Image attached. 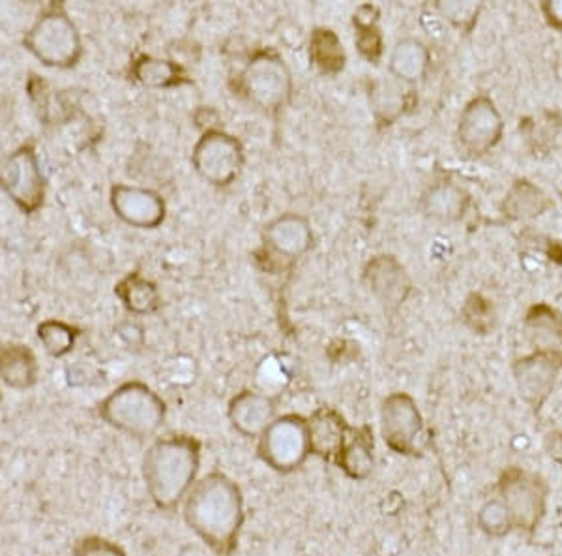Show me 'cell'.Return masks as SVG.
Segmentation results:
<instances>
[{"label": "cell", "instance_id": "cell-1", "mask_svg": "<svg viewBox=\"0 0 562 556\" xmlns=\"http://www.w3.org/2000/svg\"><path fill=\"white\" fill-rule=\"evenodd\" d=\"M180 508L188 529L214 555H235L246 521V500L237 481L212 470L195 481Z\"/></svg>", "mask_w": 562, "mask_h": 556}, {"label": "cell", "instance_id": "cell-2", "mask_svg": "<svg viewBox=\"0 0 562 556\" xmlns=\"http://www.w3.org/2000/svg\"><path fill=\"white\" fill-rule=\"evenodd\" d=\"M203 442L193 435H167L148 446L140 474L148 497L161 512H175L199 480Z\"/></svg>", "mask_w": 562, "mask_h": 556}, {"label": "cell", "instance_id": "cell-3", "mask_svg": "<svg viewBox=\"0 0 562 556\" xmlns=\"http://www.w3.org/2000/svg\"><path fill=\"white\" fill-rule=\"evenodd\" d=\"M98 412L109 428L137 441H147L166 423L167 404L148 384L130 381L111 392Z\"/></svg>", "mask_w": 562, "mask_h": 556}, {"label": "cell", "instance_id": "cell-4", "mask_svg": "<svg viewBox=\"0 0 562 556\" xmlns=\"http://www.w3.org/2000/svg\"><path fill=\"white\" fill-rule=\"evenodd\" d=\"M23 45L42 65L58 70L74 68L83 57L81 34L65 7L57 2L47 8L29 29Z\"/></svg>", "mask_w": 562, "mask_h": 556}, {"label": "cell", "instance_id": "cell-5", "mask_svg": "<svg viewBox=\"0 0 562 556\" xmlns=\"http://www.w3.org/2000/svg\"><path fill=\"white\" fill-rule=\"evenodd\" d=\"M259 459L274 473H296L312 457L310 428L306 416L288 412L280 415L257 439Z\"/></svg>", "mask_w": 562, "mask_h": 556}, {"label": "cell", "instance_id": "cell-6", "mask_svg": "<svg viewBox=\"0 0 562 556\" xmlns=\"http://www.w3.org/2000/svg\"><path fill=\"white\" fill-rule=\"evenodd\" d=\"M240 89L256 107L269 115H278L293 98V73L281 55L262 49L244 66Z\"/></svg>", "mask_w": 562, "mask_h": 556}, {"label": "cell", "instance_id": "cell-7", "mask_svg": "<svg viewBox=\"0 0 562 556\" xmlns=\"http://www.w3.org/2000/svg\"><path fill=\"white\" fill-rule=\"evenodd\" d=\"M246 163L244 145L224 129H205L192 150L195 173L214 188H229L237 182Z\"/></svg>", "mask_w": 562, "mask_h": 556}, {"label": "cell", "instance_id": "cell-8", "mask_svg": "<svg viewBox=\"0 0 562 556\" xmlns=\"http://www.w3.org/2000/svg\"><path fill=\"white\" fill-rule=\"evenodd\" d=\"M381 435L394 454L418 457L426 452L429 436L420 409L405 392H394L381 405Z\"/></svg>", "mask_w": 562, "mask_h": 556}, {"label": "cell", "instance_id": "cell-9", "mask_svg": "<svg viewBox=\"0 0 562 556\" xmlns=\"http://www.w3.org/2000/svg\"><path fill=\"white\" fill-rule=\"evenodd\" d=\"M0 190L25 214H34L42 208L45 179L40 169L38 156L31 145L18 148L0 161Z\"/></svg>", "mask_w": 562, "mask_h": 556}, {"label": "cell", "instance_id": "cell-10", "mask_svg": "<svg viewBox=\"0 0 562 556\" xmlns=\"http://www.w3.org/2000/svg\"><path fill=\"white\" fill-rule=\"evenodd\" d=\"M503 132L505 122L492 98H473L461 111L458 139L471 156H484L497 147Z\"/></svg>", "mask_w": 562, "mask_h": 556}, {"label": "cell", "instance_id": "cell-11", "mask_svg": "<svg viewBox=\"0 0 562 556\" xmlns=\"http://www.w3.org/2000/svg\"><path fill=\"white\" fill-rule=\"evenodd\" d=\"M362 282L389 314H396L413 291L409 272L394 256L371 257L366 262Z\"/></svg>", "mask_w": 562, "mask_h": 556}, {"label": "cell", "instance_id": "cell-12", "mask_svg": "<svg viewBox=\"0 0 562 556\" xmlns=\"http://www.w3.org/2000/svg\"><path fill=\"white\" fill-rule=\"evenodd\" d=\"M501 492L505 497L506 508L510 512L512 523L532 531L546 510L548 487L537 476L512 468L501 480Z\"/></svg>", "mask_w": 562, "mask_h": 556}, {"label": "cell", "instance_id": "cell-13", "mask_svg": "<svg viewBox=\"0 0 562 556\" xmlns=\"http://www.w3.org/2000/svg\"><path fill=\"white\" fill-rule=\"evenodd\" d=\"M109 198L116 216L135 229H158L166 222V201L154 190L116 184L111 188Z\"/></svg>", "mask_w": 562, "mask_h": 556}, {"label": "cell", "instance_id": "cell-14", "mask_svg": "<svg viewBox=\"0 0 562 556\" xmlns=\"http://www.w3.org/2000/svg\"><path fill=\"white\" fill-rule=\"evenodd\" d=\"M262 240L281 259L299 261L314 248V227L306 216L285 212L265 225Z\"/></svg>", "mask_w": 562, "mask_h": 556}, {"label": "cell", "instance_id": "cell-15", "mask_svg": "<svg viewBox=\"0 0 562 556\" xmlns=\"http://www.w3.org/2000/svg\"><path fill=\"white\" fill-rule=\"evenodd\" d=\"M278 401L269 394L257 390L238 392L227 405L231 428L244 439H259L265 429L278 418Z\"/></svg>", "mask_w": 562, "mask_h": 556}, {"label": "cell", "instance_id": "cell-16", "mask_svg": "<svg viewBox=\"0 0 562 556\" xmlns=\"http://www.w3.org/2000/svg\"><path fill=\"white\" fill-rule=\"evenodd\" d=\"M561 367V359L543 352H535L530 356L518 360L514 373L518 381L519 394L532 409L538 410L546 404V399L553 392Z\"/></svg>", "mask_w": 562, "mask_h": 556}, {"label": "cell", "instance_id": "cell-17", "mask_svg": "<svg viewBox=\"0 0 562 556\" xmlns=\"http://www.w3.org/2000/svg\"><path fill=\"white\" fill-rule=\"evenodd\" d=\"M307 428L312 455L334 463L341 447L346 446L352 425L347 422L346 416L334 407H319L312 416H307Z\"/></svg>", "mask_w": 562, "mask_h": 556}, {"label": "cell", "instance_id": "cell-18", "mask_svg": "<svg viewBox=\"0 0 562 556\" xmlns=\"http://www.w3.org/2000/svg\"><path fill=\"white\" fill-rule=\"evenodd\" d=\"M471 205V195L465 188L452 180H441L424 192L420 208L424 216L439 224H456L465 216Z\"/></svg>", "mask_w": 562, "mask_h": 556}, {"label": "cell", "instance_id": "cell-19", "mask_svg": "<svg viewBox=\"0 0 562 556\" xmlns=\"http://www.w3.org/2000/svg\"><path fill=\"white\" fill-rule=\"evenodd\" d=\"M334 465L346 474L349 480L364 481L375 467V436L371 425L352 428L351 435L341 447Z\"/></svg>", "mask_w": 562, "mask_h": 556}, {"label": "cell", "instance_id": "cell-20", "mask_svg": "<svg viewBox=\"0 0 562 556\" xmlns=\"http://www.w3.org/2000/svg\"><path fill=\"white\" fill-rule=\"evenodd\" d=\"M40 365L29 347L20 343L0 345V381L13 390H29L38 383Z\"/></svg>", "mask_w": 562, "mask_h": 556}, {"label": "cell", "instance_id": "cell-21", "mask_svg": "<svg viewBox=\"0 0 562 556\" xmlns=\"http://www.w3.org/2000/svg\"><path fill=\"white\" fill-rule=\"evenodd\" d=\"M431 65V53L428 45L420 39L405 38L397 42L389 58V70L402 83H418Z\"/></svg>", "mask_w": 562, "mask_h": 556}, {"label": "cell", "instance_id": "cell-22", "mask_svg": "<svg viewBox=\"0 0 562 556\" xmlns=\"http://www.w3.org/2000/svg\"><path fill=\"white\" fill-rule=\"evenodd\" d=\"M132 76L137 83L148 89H173L192 83L184 68L175 60L143 55L132 65Z\"/></svg>", "mask_w": 562, "mask_h": 556}, {"label": "cell", "instance_id": "cell-23", "mask_svg": "<svg viewBox=\"0 0 562 556\" xmlns=\"http://www.w3.org/2000/svg\"><path fill=\"white\" fill-rule=\"evenodd\" d=\"M525 330L532 345H537V352L562 360V319L551 307H532Z\"/></svg>", "mask_w": 562, "mask_h": 556}, {"label": "cell", "instance_id": "cell-24", "mask_svg": "<svg viewBox=\"0 0 562 556\" xmlns=\"http://www.w3.org/2000/svg\"><path fill=\"white\" fill-rule=\"evenodd\" d=\"M310 60L325 76H338L346 70L347 53L333 29L317 26L310 36Z\"/></svg>", "mask_w": 562, "mask_h": 556}, {"label": "cell", "instance_id": "cell-25", "mask_svg": "<svg viewBox=\"0 0 562 556\" xmlns=\"http://www.w3.org/2000/svg\"><path fill=\"white\" fill-rule=\"evenodd\" d=\"M550 206V197L529 180L514 182L503 201V212L508 218L516 219V222L538 218Z\"/></svg>", "mask_w": 562, "mask_h": 556}, {"label": "cell", "instance_id": "cell-26", "mask_svg": "<svg viewBox=\"0 0 562 556\" xmlns=\"http://www.w3.org/2000/svg\"><path fill=\"white\" fill-rule=\"evenodd\" d=\"M115 295L119 296L122 306L126 307L130 314H154L160 307V291L156 287V283L145 280L137 272H132L119 282Z\"/></svg>", "mask_w": 562, "mask_h": 556}, {"label": "cell", "instance_id": "cell-27", "mask_svg": "<svg viewBox=\"0 0 562 556\" xmlns=\"http://www.w3.org/2000/svg\"><path fill=\"white\" fill-rule=\"evenodd\" d=\"M379 8L373 4H362L352 15L355 25V44L360 55L378 65L383 57V34L379 29Z\"/></svg>", "mask_w": 562, "mask_h": 556}, {"label": "cell", "instance_id": "cell-28", "mask_svg": "<svg viewBox=\"0 0 562 556\" xmlns=\"http://www.w3.org/2000/svg\"><path fill=\"white\" fill-rule=\"evenodd\" d=\"M79 336H81L79 328L66 325L63 320H44L38 327L40 341L53 359H63L66 354H70Z\"/></svg>", "mask_w": 562, "mask_h": 556}, {"label": "cell", "instance_id": "cell-29", "mask_svg": "<svg viewBox=\"0 0 562 556\" xmlns=\"http://www.w3.org/2000/svg\"><path fill=\"white\" fill-rule=\"evenodd\" d=\"M437 10L441 12L442 18L452 23L461 33H471L476 21H479L482 4L479 2H458V0H448V2H437Z\"/></svg>", "mask_w": 562, "mask_h": 556}, {"label": "cell", "instance_id": "cell-30", "mask_svg": "<svg viewBox=\"0 0 562 556\" xmlns=\"http://www.w3.org/2000/svg\"><path fill=\"white\" fill-rule=\"evenodd\" d=\"M480 529L490 536H503L510 531L512 518L503 500H490L479 513Z\"/></svg>", "mask_w": 562, "mask_h": 556}, {"label": "cell", "instance_id": "cell-31", "mask_svg": "<svg viewBox=\"0 0 562 556\" xmlns=\"http://www.w3.org/2000/svg\"><path fill=\"white\" fill-rule=\"evenodd\" d=\"M461 315H463V319H465L467 327L473 328L474 332L487 333L492 330L493 307L484 296H469Z\"/></svg>", "mask_w": 562, "mask_h": 556}, {"label": "cell", "instance_id": "cell-32", "mask_svg": "<svg viewBox=\"0 0 562 556\" xmlns=\"http://www.w3.org/2000/svg\"><path fill=\"white\" fill-rule=\"evenodd\" d=\"M71 556H128L121 545L102 536H83L77 540Z\"/></svg>", "mask_w": 562, "mask_h": 556}, {"label": "cell", "instance_id": "cell-33", "mask_svg": "<svg viewBox=\"0 0 562 556\" xmlns=\"http://www.w3.org/2000/svg\"><path fill=\"white\" fill-rule=\"evenodd\" d=\"M542 12L546 21L550 23L557 31H562V0H553V2H543Z\"/></svg>", "mask_w": 562, "mask_h": 556}, {"label": "cell", "instance_id": "cell-34", "mask_svg": "<svg viewBox=\"0 0 562 556\" xmlns=\"http://www.w3.org/2000/svg\"><path fill=\"white\" fill-rule=\"evenodd\" d=\"M0 399H2V394H0Z\"/></svg>", "mask_w": 562, "mask_h": 556}]
</instances>
